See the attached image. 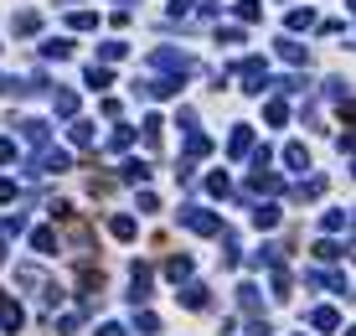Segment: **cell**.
Instances as JSON below:
<instances>
[{"mask_svg": "<svg viewBox=\"0 0 356 336\" xmlns=\"http://www.w3.org/2000/svg\"><path fill=\"white\" fill-rule=\"evenodd\" d=\"M284 161L295 166V171H305V161H310V155H305V145H284Z\"/></svg>", "mask_w": 356, "mask_h": 336, "instance_id": "14", "label": "cell"}, {"mask_svg": "<svg viewBox=\"0 0 356 336\" xmlns=\"http://www.w3.org/2000/svg\"><path fill=\"white\" fill-rule=\"evenodd\" d=\"M310 321H315V326H320V331H336V311H331V305H320V311H315V315H310Z\"/></svg>", "mask_w": 356, "mask_h": 336, "instance_id": "16", "label": "cell"}, {"mask_svg": "<svg viewBox=\"0 0 356 336\" xmlns=\"http://www.w3.org/2000/svg\"><path fill=\"white\" fill-rule=\"evenodd\" d=\"M98 336H129V331H124L119 321H109V326H98Z\"/></svg>", "mask_w": 356, "mask_h": 336, "instance_id": "26", "label": "cell"}, {"mask_svg": "<svg viewBox=\"0 0 356 336\" xmlns=\"http://www.w3.org/2000/svg\"><path fill=\"white\" fill-rule=\"evenodd\" d=\"M238 16L243 21H258V0H238Z\"/></svg>", "mask_w": 356, "mask_h": 336, "instance_id": "23", "label": "cell"}, {"mask_svg": "<svg viewBox=\"0 0 356 336\" xmlns=\"http://www.w3.org/2000/svg\"><path fill=\"white\" fill-rule=\"evenodd\" d=\"M346 336H356V326H351V331H346Z\"/></svg>", "mask_w": 356, "mask_h": 336, "instance_id": "30", "label": "cell"}, {"mask_svg": "<svg viewBox=\"0 0 356 336\" xmlns=\"http://www.w3.org/2000/svg\"><path fill=\"white\" fill-rule=\"evenodd\" d=\"M68 52H72V42H46L42 47V57H68Z\"/></svg>", "mask_w": 356, "mask_h": 336, "instance_id": "20", "label": "cell"}, {"mask_svg": "<svg viewBox=\"0 0 356 336\" xmlns=\"http://www.w3.org/2000/svg\"><path fill=\"white\" fill-rule=\"evenodd\" d=\"M253 222H258V228H274V222H279V207H258V212H253Z\"/></svg>", "mask_w": 356, "mask_h": 336, "instance_id": "18", "label": "cell"}, {"mask_svg": "<svg viewBox=\"0 0 356 336\" xmlns=\"http://www.w3.org/2000/svg\"><path fill=\"white\" fill-rule=\"evenodd\" d=\"M11 197H16V186H11V181H0V202H11Z\"/></svg>", "mask_w": 356, "mask_h": 336, "instance_id": "28", "label": "cell"}, {"mask_svg": "<svg viewBox=\"0 0 356 336\" xmlns=\"http://www.w3.org/2000/svg\"><path fill=\"white\" fill-rule=\"evenodd\" d=\"M207 192H212V197H228V176H222V171L207 176Z\"/></svg>", "mask_w": 356, "mask_h": 336, "instance_id": "21", "label": "cell"}, {"mask_svg": "<svg viewBox=\"0 0 356 336\" xmlns=\"http://www.w3.org/2000/svg\"><path fill=\"white\" fill-rule=\"evenodd\" d=\"M258 290H253V285H238V311H258Z\"/></svg>", "mask_w": 356, "mask_h": 336, "instance_id": "9", "label": "cell"}, {"mask_svg": "<svg viewBox=\"0 0 356 336\" xmlns=\"http://www.w3.org/2000/svg\"><path fill=\"white\" fill-rule=\"evenodd\" d=\"M351 5H356V0H351Z\"/></svg>", "mask_w": 356, "mask_h": 336, "instance_id": "31", "label": "cell"}, {"mask_svg": "<svg viewBox=\"0 0 356 336\" xmlns=\"http://www.w3.org/2000/svg\"><path fill=\"white\" fill-rule=\"evenodd\" d=\"M0 161H16V145H11V140H0Z\"/></svg>", "mask_w": 356, "mask_h": 336, "instance_id": "27", "label": "cell"}, {"mask_svg": "<svg viewBox=\"0 0 356 336\" xmlns=\"http://www.w3.org/2000/svg\"><path fill=\"white\" fill-rule=\"evenodd\" d=\"M186 274H191V259H186V254H176L171 264H165V279H186Z\"/></svg>", "mask_w": 356, "mask_h": 336, "instance_id": "12", "label": "cell"}, {"mask_svg": "<svg viewBox=\"0 0 356 336\" xmlns=\"http://www.w3.org/2000/svg\"><path fill=\"white\" fill-rule=\"evenodd\" d=\"M36 26H42V16H31V11H21V16H16V31H21V36H31Z\"/></svg>", "mask_w": 356, "mask_h": 336, "instance_id": "15", "label": "cell"}, {"mask_svg": "<svg viewBox=\"0 0 356 336\" xmlns=\"http://www.w3.org/2000/svg\"><path fill=\"white\" fill-rule=\"evenodd\" d=\"M68 26H72V31H93V16H88V11H72Z\"/></svg>", "mask_w": 356, "mask_h": 336, "instance_id": "19", "label": "cell"}, {"mask_svg": "<svg viewBox=\"0 0 356 336\" xmlns=\"http://www.w3.org/2000/svg\"><path fill=\"white\" fill-rule=\"evenodd\" d=\"M228 151H232V155L253 151V129H248V125H238V129H232V140H228Z\"/></svg>", "mask_w": 356, "mask_h": 336, "instance_id": "6", "label": "cell"}, {"mask_svg": "<svg viewBox=\"0 0 356 336\" xmlns=\"http://www.w3.org/2000/svg\"><path fill=\"white\" fill-rule=\"evenodd\" d=\"M129 145H135V129H129V125H119L114 135H109V151L119 155V151H129Z\"/></svg>", "mask_w": 356, "mask_h": 336, "instance_id": "7", "label": "cell"}, {"mask_svg": "<svg viewBox=\"0 0 356 336\" xmlns=\"http://www.w3.org/2000/svg\"><path fill=\"white\" fill-rule=\"evenodd\" d=\"M119 176H124V181H145L150 166H145V161H124V166H119Z\"/></svg>", "mask_w": 356, "mask_h": 336, "instance_id": "11", "label": "cell"}, {"mask_svg": "<svg viewBox=\"0 0 356 336\" xmlns=\"http://www.w3.org/2000/svg\"><path fill=\"white\" fill-rule=\"evenodd\" d=\"M279 57H289V62H305V47H299V42H279Z\"/></svg>", "mask_w": 356, "mask_h": 336, "instance_id": "17", "label": "cell"}, {"mask_svg": "<svg viewBox=\"0 0 356 336\" xmlns=\"http://www.w3.org/2000/svg\"><path fill=\"white\" fill-rule=\"evenodd\" d=\"M284 119H289V109H284V104L274 99V104H269V125H284Z\"/></svg>", "mask_w": 356, "mask_h": 336, "instance_id": "24", "label": "cell"}, {"mask_svg": "<svg viewBox=\"0 0 356 336\" xmlns=\"http://www.w3.org/2000/svg\"><path fill=\"white\" fill-rule=\"evenodd\" d=\"M68 140L78 145V151H88V145H93V125H72V129H68Z\"/></svg>", "mask_w": 356, "mask_h": 336, "instance_id": "10", "label": "cell"}, {"mask_svg": "<svg viewBox=\"0 0 356 336\" xmlns=\"http://www.w3.org/2000/svg\"><path fill=\"white\" fill-rule=\"evenodd\" d=\"M57 114H78V93L57 88Z\"/></svg>", "mask_w": 356, "mask_h": 336, "instance_id": "13", "label": "cell"}, {"mask_svg": "<svg viewBox=\"0 0 356 336\" xmlns=\"http://www.w3.org/2000/svg\"><path fill=\"white\" fill-rule=\"evenodd\" d=\"M135 326H139V331H161V315H155V311H139Z\"/></svg>", "mask_w": 356, "mask_h": 336, "instance_id": "22", "label": "cell"}, {"mask_svg": "<svg viewBox=\"0 0 356 336\" xmlns=\"http://www.w3.org/2000/svg\"><path fill=\"white\" fill-rule=\"evenodd\" d=\"M21 321H26V311H21L16 300H5V305H0V331H5V336H16V331H21Z\"/></svg>", "mask_w": 356, "mask_h": 336, "instance_id": "2", "label": "cell"}, {"mask_svg": "<svg viewBox=\"0 0 356 336\" xmlns=\"http://www.w3.org/2000/svg\"><path fill=\"white\" fill-rule=\"evenodd\" d=\"M0 259H5V244H0Z\"/></svg>", "mask_w": 356, "mask_h": 336, "instance_id": "29", "label": "cell"}, {"mask_svg": "<svg viewBox=\"0 0 356 336\" xmlns=\"http://www.w3.org/2000/svg\"><path fill=\"white\" fill-rule=\"evenodd\" d=\"M181 222H186V228H196V233H222V222L212 218V212H202V207H186Z\"/></svg>", "mask_w": 356, "mask_h": 336, "instance_id": "1", "label": "cell"}, {"mask_svg": "<svg viewBox=\"0 0 356 336\" xmlns=\"http://www.w3.org/2000/svg\"><path fill=\"white\" fill-rule=\"evenodd\" d=\"M238 78L248 83V93H258V88H264V62H258V57H248V62L238 68Z\"/></svg>", "mask_w": 356, "mask_h": 336, "instance_id": "3", "label": "cell"}, {"mask_svg": "<svg viewBox=\"0 0 356 336\" xmlns=\"http://www.w3.org/2000/svg\"><path fill=\"white\" fill-rule=\"evenodd\" d=\"M109 233H114V238H135V218H109Z\"/></svg>", "mask_w": 356, "mask_h": 336, "instance_id": "8", "label": "cell"}, {"mask_svg": "<svg viewBox=\"0 0 356 336\" xmlns=\"http://www.w3.org/2000/svg\"><path fill=\"white\" fill-rule=\"evenodd\" d=\"M88 83L93 88H109V68H88Z\"/></svg>", "mask_w": 356, "mask_h": 336, "instance_id": "25", "label": "cell"}, {"mask_svg": "<svg viewBox=\"0 0 356 336\" xmlns=\"http://www.w3.org/2000/svg\"><path fill=\"white\" fill-rule=\"evenodd\" d=\"M181 305H186V311H207V305H212V290H207V285H191V290L181 295Z\"/></svg>", "mask_w": 356, "mask_h": 336, "instance_id": "4", "label": "cell"}, {"mask_svg": "<svg viewBox=\"0 0 356 336\" xmlns=\"http://www.w3.org/2000/svg\"><path fill=\"white\" fill-rule=\"evenodd\" d=\"M31 248H42V254H57V233H52V228H31Z\"/></svg>", "mask_w": 356, "mask_h": 336, "instance_id": "5", "label": "cell"}]
</instances>
